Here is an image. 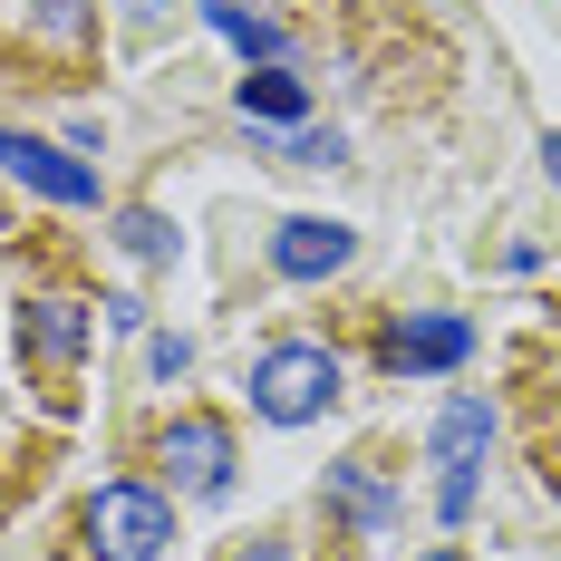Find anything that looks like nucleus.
Wrapping results in <instances>:
<instances>
[{
  "label": "nucleus",
  "instance_id": "1",
  "mask_svg": "<svg viewBox=\"0 0 561 561\" xmlns=\"http://www.w3.org/2000/svg\"><path fill=\"white\" fill-rule=\"evenodd\" d=\"M339 388H348V368H339V348H320V339H280V348L252 358V416H272V426L330 416Z\"/></svg>",
  "mask_w": 561,
  "mask_h": 561
},
{
  "label": "nucleus",
  "instance_id": "2",
  "mask_svg": "<svg viewBox=\"0 0 561 561\" xmlns=\"http://www.w3.org/2000/svg\"><path fill=\"white\" fill-rule=\"evenodd\" d=\"M78 533H88V552H98V561H156V552L174 542V504L156 494V484L116 474V484H98V494H88Z\"/></svg>",
  "mask_w": 561,
  "mask_h": 561
},
{
  "label": "nucleus",
  "instance_id": "3",
  "mask_svg": "<svg viewBox=\"0 0 561 561\" xmlns=\"http://www.w3.org/2000/svg\"><path fill=\"white\" fill-rule=\"evenodd\" d=\"M156 465L174 474V494L214 504V494H232V426L204 416V407H184V416H165V436H156Z\"/></svg>",
  "mask_w": 561,
  "mask_h": 561
},
{
  "label": "nucleus",
  "instance_id": "4",
  "mask_svg": "<svg viewBox=\"0 0 561 561\" xmlns=\"http://www.w3.org/2000/svg\"><path fill=\"white\" fill-rule=\"evenodd\" d=\"M465 358H474V320L465 310H407L378 339V368H397V378H446Z\"/></svg>",
  "mask_w": 561,
  "mask_h": 561
},
{
  "label": "nucleus",
  "instance_id": "5",
  "mask_svg": "<svg viewBox=\"0 0 561 561\" xmlns=\"http://www.w3.org/2000/svg\"><path fill=\"white\" fill-rule=\"evenodd\" d=\"M0 174H10V184H30V194H49V204H98V165H88L78 146L20 136V126H0Z\"/></svg>",
  "mask_w": 561,
  "mask_h": 561
},
{
  "label": "nucleus",
  "instance_id": "6",
  "mask_svg": "<svg viewBox=\"0 0 561 561\" xmlns=\"http://www.w3.org/2000/svg\"><path fill=\"white\" fill-rule=\"evenodd\" d=\"M88 339H98V310L88 300H58V290H39V300H20V348L39 358V368H78L88 358Z\"/></svg>",
  "mask_w": 561,
  "mask_h": 561
},
{
  "label": "nucleus",
  "instance_id": "7",
  "mask_svg": "<svg viewBox=\"0 0 561 561\" xmlns=\"http://www.w3.org/2000/svg\"><path fill=\"white\" fill-rule=\"evenodd\" d=\"M348 252H358V232L330 224V214H290V224L272 232V272L280 280H339Z\"/></svg>",
  "mask_w": 561,
  "mask_h": 561
},
{
  "label": "nucleus",
  "instance_id": "8",
  "mask_svg": "<svg viewBox=\"0 0 561 561\" xmlns=\"http://www.w3.org/2000/svg\"><path fill=\"white\" fill-rule=\"evenodd\" d=\"M320 494H330V513L348 523V533H388L397 513H407V494H397V484L378 474V465H368V455L330 465V484H320Z\"/></svg>",
  "mask_w": 561,
  "mask_h": 561
},
{
  "label": "nucleus",
  "instance_id": "9",
  "mask_svg": "<svg viewBox=\"0 0 561 561\" xmlns=\"http://www.w3.org/2000/svg\"><path fill=\"white\" fill-rule=\"evenodd\" d=\"M426 446H436V465H484V446H494V407H484V397H446L436 426H426Z\"/></svg>",
  "mask_w": 561,
  "mask_h": 561
},
{
  "label": "nucleus",
  "instance_id": "10",
  "mask_svg": "<svg viewBox=\"0 0 561 561\" xmlns=\"http://www.w3.org/2000/svg\"><path fill=\"white\" fill-rule=\"evenodd\" d=\"M232 107H242V126H300V116H310V88H300L290 68H252V78L232 88Z\"/></svg>",
  "mask_w": 561,
  "mask_h": 561
},
{
  "label": "nucleus",
  "instance_id": "11",
  "mask_svg": "<svg viewBox=\"0 0 561 561\" xmlns=\"http://www.w3.org/2000/svg\"><path fill=\"white\" fill-rule=\"evenodd\" d=\"M204 20H214V30H224L242 58H262V68H280V49H290L272 20H252V10H232V0H204Z\"/></svg>",
  "mask_w": 561,
  "mask_h": 561
},
{
  "label": "nucleus",
  "instance_id": "12",
  "mask_svg": "<svg viewBox=\"0 0 561 561\" xmlns=\"http://www.w3.org/2000/svg\"><path fill=\"white\" fill-rule=\"evenodd\" d=\"M116 252H126V262H174V224L156 204H126V214H116Z\"/></svg>",
  "mask_w": 561,
  "mask_h": 561
},
{
  "label": "nucleus",
  "instance_id": "13",
  "mask_svg": "<svg viewBox=\"0 0 561 561\" xmlns=\"http://www.w3.org/2000/svg\"><path fill=\"white\" fill-rule=\"evenodd\" d=\"M30 30H39L49 49H78V39L98 30V0H30Z\"/></svg>",
  "mask_w": 561,
  "mask_h": 561
},
{
  "label": "nucleus",
  "instance_id": "14",
  "mask_svg": "<svg viewBox=\"0 0 561 561\" xmlns=\"http://www.w3.org/2000/svg\"><path fill=\"white\" fill-rule=\"evenodd\" d=\"M436 513H446V523L474 513V465H446V474H436Z\"/></svg>",
  "mask_w": 561,
  "mask_h": 561
},
{
  "label": "nucleus",
  "instance_id": "15",
  "mask_svg": "<svg viewBox=\"0 0 561 561\" xmlns=\"http://www.w3.org/2000/svg\"><path fill=\"white\" fill-rule=\"evenodd\" d=\"M339 156H348V146H339L330 126H300V136H290V165H339Z\"/></svg>",
  "mask_w": 561,
  "mask_h": 561
},
{
  "label": "nucleus",
  "instance_id": "16",
  "mask_svg": "<svg viewBox=\"0 0 561 561\" xmlns=\"http://www.w3.org/2000/svg\"><path fill=\"white\" fill-rule=\"evenodd\" d=\"M146 368H156V378H184V368H194V339H146Z\"/></svg>",
  "mask_w": 561,
  "mask_h": 561
},
{
  "label": "nucleus",
  "instance_id": "17",
  "mask_svg": "<svg viewBox=\"0 0 561 561\" xmlns=\"http://www.w3.org/2000/svg\"><path fill=\"white\" fill-rule=\"evenodd\" d=\"M232 561H290V542H242Z\"/></svg>",
  "mask_w": 561,
  "mask_h": 561
},
{
  "label": "nucleus",
  "instance_id": "18",
  "mask_svg": "<svg viewBox=\"0 0 561 561\" xmlns=\"http://www.w3.org/2000/svg\"><path fill=\"white\" fill-rule=\"evenodd\" d=\"M542 174H552V184H561V136H542Z\"/></svg>",
  "mask_w": 561,
  "mask_h": 561
},
{
  "label": "nucleus",
  "instance_id": "19",
  "mask_svg": "<svg viewBox=\"0 0 561 561\" xmlns=\"http://www.w3.org/2000/svg\"><path fill=\"white\" fill-rule=\"evenodd\" d=\"M116 10H165V0H116Z\"/></svg>",
  "mask_w": 561,
  "mask_h": 561
},
{
  "label": "nucleus",
  "instance_id": "20",
  "mask_svg": "<svg viewBox=\"0 0 561 561\" xmlns=\"http://www.w3.org/2000/svg\"><path fill=\"white\" fill-rule=\"evenodd\" d=\"M426 561H455V552H426Z\"/></svg>",
  "mask_w": 561,
  "mask_h": 561
},
{
  "label": "nucleus",
  "instance_id": "21",
  "mask_svg": "<svg viewBox=\"0 0 561 561\" xmlns=\"http://www.w3.org/2000/svg\"><path fill=\"white\" fill-rule=\"evenodd\" d=\"M552 484H561V474H552Z\"/></svg>",
  "mask_w": 561,
  "mask_h": 561
}]
</instances>
